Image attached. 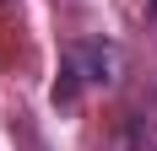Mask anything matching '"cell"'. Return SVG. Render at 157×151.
Segmentation results:
<instances>
[{
    "instance_id": "obj_1",
    "label": "cell",
    "mask_w": 157,
    "mask_h": 151,
    "mask_svg": "<svg viewBox=\"0 0 157 151\" xmlns=\"http://www.w3.org/2000/svg\"><path fill=\"white\" fill-rule=\"evenodd\" d=\"M65 65H71L81 81H92V87H114L119 70H125V54H119V43L92 38V43H76V49H71V60H65Z\"/></svg>"
}]
</instances>
